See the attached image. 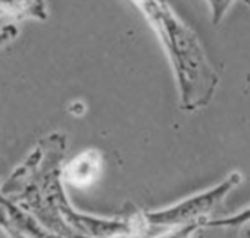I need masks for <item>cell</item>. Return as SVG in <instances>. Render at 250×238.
I'll list each match as a JSON object with an SVG mask.
<instances>
[{
	"label": "cell",
	"mask_w": 250,
	"mask_h": 238,
	"mask_svg": "<svg viewBox=\"0 0 250 238\" xmlns=\"http://www.w3.org/2000/svg\"><path fill=\"white\" fill-rule=\"evenodd\" d=\"M2 187V181H0ZM0 228L9 237H53L30 212L0 191Z\"/></svg>",
	"instance_id": "277c9868"
},
{
	"label": "cell",
	"mask_w": 250,
	"mask_h": 238,
	"mask_svg": "<svg viewBox=\"0 0 250 238\" xmlns=\"http://www.w3.org/2000/svg\"><path fill=\"white\" fill-rule=\"evenodd\" d=\"M250 222V206L243 209L241 212L228 216V218H221V219H209L206 226H227V228H238L244 223Z\"/></svg>",
	"instance_id": "52a82bcc"
},
{
	"label": "cell",
	"mask_w": 250,
	"mask_h": 238,
	"mask_svg": "<svg viewBox=\"0 0 250 238\" xmlns=\"http://www.w3.org/2000/svg\"><path fill=\"white\" fill-rule=\"evenodd\" d=\"M209 8H210V17H212V24L218 25L224 17L228 14L229 8L234 5L235 0H206Z\"/></svg>",
	"instance_id": "ba28073f"
},
{
	"label": "cell",
	"mask_w": 250,
	"mask_h": 238,
	"mask_svg": "<svg viewBox=\"0 0 250 238\" xmlns=\"http://www.w3.org/2000/svg\"><path fill=\"white\" fill-rule=\"evenodd\" d=\"M241 174L231 172L218 185L205 190L196 196H191L177 204L167 209L142 213L147 231L150 229H178V231H196L206 226L212 213L221 206L227 196L240 184Z\"/></svg>",
	"instance_id": "3957f363"
},
{
	"label": "cell",
	"mask_w": 250,
	"mask_h": 238,
	"mask_svg": "<svg viewBox=\"0 0 250 238\" xmlns=\"http://www.w3.org/2000/svg\"><path fill=\"white\" fill-rule=\"evenodd\" d=\"M142 6L171 62L180 96V109L186 112L203 109L215 97L219 77L197 34L164 0H142Z\"/></svg>",
	"instance_id": "7a4b0ae2"
},
{
	"label": "cell",
	"mask_w": 250,
	"mask_h": 238,
	"mask_svg": "<svg viewBox=\"0 0 250 238\" xmlns=\"http://www.w3.org/2000/svg\"><path fill=\"white\" fill-rule=\"evenodd\" d=\"M100 155L97 150H87L63 168V179L75 187L91 184L100 171Z\"/></svg>",
	"instance_id": "5b68a950"
},
{
	"label": "cell",
	"mask_w": 250,
	"mask_h": 238,
	"mask_svg": "<svg viewBox=\"0 0 250 238\" xmlns=\"http://www.w3.org/2000/svg\"><path fill=\"white\" fill-rule=\"evenodd\" d=\"M8 12L17 17L47 18V11L43 0H0V14Z\"/></svg>",
	"instance_id": "8992f818"
},
{
	"label": "cell",
	"mask_w": 250,
	"mask_h": 238,
	"mask_svg": "<svg viewBox=\"0 0 250 238\" xmlns=\"http://www.w3.org/2000/svg\"><path fill=\"white\" fill-rule=\"evenodd\" d=\"M66 137L52 133L2 182L0 191L30 212L53 237H93L100 218L77 212L63 188Z\"/></svg>",
	"instance_id": "6da1fadb"
},
{
	"label": "cell",
	"mask_w": 250,
	"mask_h": 238,
	"mask_svg": "<svg viewBox=\"0 0 250 238\" xmlns=\"http://www.w3.org/2000/svg\"><path fill=\"white\" fill-rule=\"evenodd\" d=\"M243 2H244V3H246L247 6H250V0H243Z\"/></svg>",
	"instance_id": "9c48e42d"
}]
</instances>
